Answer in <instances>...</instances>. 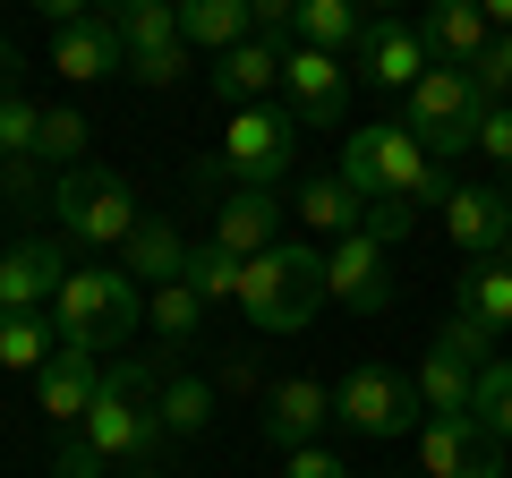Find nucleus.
<instances>
[{"instance_id":"1","label":"nucleus","mask_w":512,"mask_h":478,"mask_svg":"<svg viewBox=\"0 0 512 478\" xmlns=\"http://www.w3.org/2000/svg\"><path fill=\"white\" fill-rule=\"evenodd\" d=\"M333 180L350 188L359 205H436L444 214V197H453V180H444V163L419 146L410 129H393V120H367V129H350L342 137V163H333Z\"/></svg>"},{"instance_id":"2","label":"nucleus","mask_w":512,"mask_h":478,"mask_svg":"<svg viewBox=\"0 0 512 478\" xmlns=\"http://www.w3.org/2000/svg\"><path fill=\"white\" fill-rule=\"evenodd\" d=\"M325 308V248H308V239H282V248H265V257H248V274H239V316H248L256 333H308V316Z\"/></svg>"},{"instance_id":"3","label":"nucleus","mask_w":512,"mask_h":478,"mask_svg":"<svg viewBox=\"0 0 512 478\" xmlns=\"http://www.w3.org/2000/svg\"><path fill=\"white\" fill-rule=\"evenodd\" d=\"M77 436H86L111 470H154V453H163V410H154L146 359L103 368V393H94V410H86V427H77Z\"/></svg>"},{"instance_id":"4","label":"nucleus","mask_w":512,"mask_h":478,"mask_svg":"<svg viewBox=\"0 0 512 478\" xmlns=\"http://www.w3.org/2000/svg\"><path fill=\"white\" fill-rule=\"evenodd\" d=\"M52 325H60V342H77V350L103 359L111 342H128V333L146 325V291H137L120 265H69V282H60V299H52Z\"/></svg>"},{"instance_id":"5","label":"nucleus","mask_w":512,"mask_h":478,"mask_svg":"<svg viewBox=\"0 0 512 478\" xmlns=\"http://www.w3.org/2000/svg\"><path fill=\"white\" fill-rule=\"evenodd\" d=\"M52 222L60 239H77V248H128V231H137V188L120 180V171L86 163V171H60L52 180Z\"/></svg>"},{"instance_id":"6","label":"nucleus","mask_w":512,"mask_h":478,"mask_svg":"<svg viewBox=\"0 0 512 478\" xmlns=\"http://www.w3.org/2000/svg\"><path fill=\"white\" fill-rule=\"evenodd\" d=\"M299 120L282 103H248V111H222V171H231V188H265V197H282V180H291V154H299Z\"/></svg>"},{"instance_id":"7","label":"nucleus","mask_w":512,"mask_h":478,"mask_svg":"<svg viewBox=\"0 0 512 478\" xmlns=\"http://www.w3.org/2000/svg\"><path fill=\"white\" fill-rule=\"evenodd\" d=\"M478 120H487V86H478L470 69H427L419 86H410V137H419L436 163L470 146Z\"/></svg>"},{"instance_id":"8","label":"nucleus","mask_w":512,"mask_h":478,"mask_svg":"<svg viewBox=\"0 0 512 478\" xmlns=\"http://www.w3.org/2000/svg\"><path fill=\"white\" fill-rule=\"evenodd\" d=\"M333 427H350V436H367V444L419 436V385L393 376V368H350L342 385H333Z\"/></svg>"},{"instance_id":"9","label":"nucleus","mask_w":512,"mask_h":478,"mask_svg":"<svg viewBox=\"0 0 512 478\" xmlns=\"http://www.w3.org/2000/svg\"><path fill=\"white\" fill-rule=\"evenodd\" d=\"M111 35H120L137 86L163 94V86L188 77V43H180V9H171V0H120V9H111Z\"/></svg>"},{"instance_id":"10","label":"nucleus","mask_w":512,"mask_h":478,"mask_svg":"<svg viewBox=\"0 0 512 478\" xmlns=\"http://www.w3.org/2000/svg\"><path fill=\"white\" fill-rule=\"evenodd\" d=\"M350 77H359L350 60L291 43L282 52V111H291L299 129H350Z\"/></svg>"},{"instance_id":"11","label":"nucleus","mask_w":512,"mask_h":478,"mask_svg":"<svg viewBox=\"0 0 512 478\" xmlns=\"http://www.w3.org/2000/svg\"><path fill=\"white\" fill-rule=\"evenodd\" d=\"M325 299H333V308H350V316H384V308H393L384 239H367V231L333 239V248H325Z\"/></svg>"},{"instance_id":"12","label":"nucleus","mask_w":512,"mask_h":478,"mask_svg":"<svg viewBox=\"0 0 512 478\" xmlns=\"http://www.w3.org/2000/svg\"><path fill=\"white\" fill-rule=\"evenodd\" d=\"M444 239L470 265H512V205L504 188H453L444 197Z\"/></svg>"},{"instance_id":"13","label":"nucleus","mask_w":512,"mask_h":478,"mask_svg":"<svg viewBox=\"0 0 512 478\" xmlns=\"http://www.w3.org/2000/svg\"><path fill=\"white\" fill-rule=\"evenodd\" d=\"M60 282H69V248H60V239H18V248H0V316L52 308Z\"/></svg>"},{"instance_id":"14","label":"nucleus","mask_w":512,"mask_h":478,"mask_svg":"<svg viewBox=\"0 0 512 478\" xmlns=\"http://www.w3.org/2000/svg\"><path fill=\"white\" fill-rule=\"evenodd\" d=\"M427 69H436V60H427V43H419V26H410V18H367V35H359V77H376L384 94H410Z\"/></svg>"},{"instance_id":"15","label":"nucleus","mask_w":512,"mask_h":478,"mask_svg":"<svg viewBox=\"0 0 512 478\" xmlns=\"http://www.w3.org/2000/svg\"><path fill=\"white\" fill-rule=\"evenodd\" d=\"M52 77H69V86L128 77V52H120V35H111V9H86L77 26H60V43H52Z\"/></svg>"},{"instance_id":"16","label":"nucleus","mask_w":512,"mask_h":478,"mask_svg":"<svg viewBox=\"0 0 512 478\" xmlns=\"http://www.w3.org/2000/svg\"><path fill=\"white\" fill-rule=\"evenodd\" d=\"M214 248L222 257H265V248H282V197H265V188H231V197L214 205Z\"/></svg>"},{"instance_id":"17","label":"nucleus","mask_w":512,"mask_h":478,"mask_svg":"<svg viewBox=\"0 0 512 478\" xmlns=\"http://www.w3.org/2000/svg\"><path fill=\"white\" fill-rule=\"evenodd\" d=\"M94 393H103V359L77 350V342H60V359L35 376V410H43V419H60V427H86Z\"/></svg>"},{"instance_id":"18","label":"nucleus","mask_w":512,"mask_h":478,"mask_svg":"<svg viewBox=\"0 0 512 478\" xmlns=\"http://www.w3.org/2000/svg\"><path fill=\"white\" fill-rule=\"evenodd\" d=\"M325 427H333V385H316V376H291V385H274V410H265V444H282V453H308Z\"/></svg>"},{"instance_id":"19","label":"nucleus","mask_w":512,"mask_h":478,"mask_svg":"<svg viewBox=\"0 0 512 478\" xmlns=\"http://www.w3.org/2000/svg\"><path fill=\"white\" fill-rule=\"evenodd\" d=\"M419 43H427L436 69H478L487 43H495V26H487V9H470V0H444V9H427Z\"/></svg>"},{"instance_id":"20","label":"nucleus","mask_w":512,"mask_h":478,"mask_svg":"<svg viewBox=\"0 0 512 478\" xmlns=\"http://www.w3.org/2000/svg\"><path fill=\"white\" fill-rule=\"evenodd\" d=\"M487 453H504V444H495L478 419H427L419 427V470L427 478H470Z\"/></svg>"},{"instance_id":"21","label":"nucleus","mask_w":512,"mask_h":478,"mask_svg":"<svg viewBox=\"0 0 512 478\" xmlns=\"http://www.w3.org/2000/svg\"><path fill=\"white\" fill-rule=\"evenodd\" d=\"M214 94H222L231 111H248V103H274V94H282V52L248 35L239 52H222V60H214Z\"/></svg>"},{"instance_id":"22","label":"nucleus","mask_w":512,"mask_h":478,"mask_svg":"<svg viewBox=\"0 0 512 478\" xmlns=\"http://www.w3.org/2000/svg\"><path fill=\"white\" fill-rule=\"evenodd\" d=\"M120 274L137 282V291H163V282H188V239L171 231V222H137L120 248Z\"/></svg>"},{"instance_id":"23","label":"nucleus","mask_w":512,"mask_h":478,"mask_svg":"<svg viewBox=\"0 0 512 478\" xmlns=\"http://www.w3.org/2000/svg\"><path fill=\"white\" fill-rule=\"evenodd\" d=\"M410 385H419L427 419H470V402H478V368H470V359H453L444 342H427V359H419Z\"/></svg>"},{"instance_id":"24","label":"nucleus","mask_w":512,"mask_h":478,"mask_svg":"<svg viewBox=\"0 0 512 478\" xmlns=\"http://www.w3.org/2000/svg\"><path fill=\"white\" fill-rule=\"evenodd\" d=\"M453 316H470L478 333H512V265H470L453 282Z\"/></svg>"},{"instance_id":"25","label":"nucleus","mask_w":512,"mask_h":478,"mask_svg":"<svg viewBox=\"0 0 512 478\" xmlns=\"http://www.w3.org/2000/svg\"><path fill=\"white\" fill-rule=\"evenodd\" d=\"M256 26H248V0H180V43H197V52H239Z\"/></svg>"},{"instance_id":"26","label":"nucleus","mask_w":512,"mask_h":478,"mask_svg":"<svg viewBox=\"0 0 512 478\" xmlns=\"http://www.w3.org/2000/svg\"><path fill=\"white\" fill-rule=\"evenodd\" d=\"M291 214L308 222V231H333V239H350V231H367V205L350 197V188L333 180V171H325V180H299V197H291Z\"/></svg>"},{"instance_id":"27","label":"nucleus","mask_w":512,"mask_h":478,"mask_svg":"<svg viewBox=\"0 0 512 478\" xmlns=\"http://www.w3.org/2000/svg\"><path fill=\"white\" fill-rule=\"evenodd\" d=\"M60 359V325H43V316H0V368L9 376H43Z\"/></svg>"},{"instance_id":"28","label":"nucleus","mask_w":512,"mask_h":478,"mask_svg":"<svg viewBox=\"0 0 512 478\" xmlns=\"http://www.w3.org/2000/svg\"><path fill=\"white\" fill-rule=\"evenodd\" d=\"M359 35H367V18L350 9V0H299V43L308 52H359Z\"/></svg>"},{"instance_id":"29","label":"nucleus","mask_w":512,"mask_h":478,"mask_svg":"<svg viewBox=\"0 0 512 478\" xmlns=\"http://www.w3.org/2000/svg\"><path fill=\"white\" fill-rule=\"evenodd\" d=\"M214 402H222V393L205 385V376H171V385L154 393V410H163V436H205V427H214Z\"/></svg>"},{"instance_id":"30","label":"nucleus","mask_w":512,"mask_h":478,"mask_svg":"<svg viewBox=\"0 0 512 478\" xmlns=\"http://www.w3.org/2000/svg\"><path fill=\"white\" fill-rule=\"evenodd\" d=\"M146 325L163 333V350H180V342H197V325H205V299L188 291V282H163V291H146Z\"/></svg>"},{"instance_id":"31","label":"nucleus","mask_w":512,"mask_h":478,"mask_svg":"<svg viewBox=\"0 0 512 478\" xmlns=\"http://www.w3.org/2000/svg\"><path fill=\"white\" fill-rule=\"evenodd\" d=\"M239 274H248V265H239V257H222L214 239H205V248H188V291H197L205 308H222V299L239 308Z\"/></svg>"},{"instance_id":"32","label":"nucleus","mask_w":512,"mask_h":478,"mask_svg":"<svg viewBox=\"0 0 512 478\" xmlns=\"http://www.w3.org/2000/svg\"><path fill=\"white\" fill-rule=\"evenodd\" d=\"M470 419L487 427L495 444H512V359H487V368H478V402H470Z\"/></svg>"},{"instance_id":"33","label":"nucleus","mask_w":512,"mask_h":478,"mask_svg":"<svg viewBox=\"0 0 512 478\" xmlns=\"http://www.w3.org/2000/svg\"><path fill=\"white\" fill-rule=\"evenodd\" d=\"M86 111H43V146L35 163H60V171H86Z\"/></svg>"},{"instance_id":"34","label":"nucleus","mask_w":512,"mask_h":478,"mask_svg":"<svg viewBox=\"0 0 512 478\" xmlns=\"http://www.w3.org/2000/svg\"><path fill=\"white\" fill-rule=\"evenodd\" d=\"M35 146H43V103L9 94L0 103V163H35Z\"/></svg>"},{"instance_id":"35","label":"nucleus","mask_w":512,"mask_h":478,"mask_svg":"<svg viewBox=\"0 0 512 478\" xmlns=\"http://www.w3.org/2000/svg\"><path fill=\"white\" fill-rule=\"evenodd\" d=\"M478 154H487L495 171H512V103H487V120H478V137H470Z\"/></svg>"},{"instance_id":"36","label":"nucleus","mask_w":512,"mask_h":478,"mask_svg":"<svg viewBox=\"0 0 512 478\" xmlns=\"http://www.w3.org/2000/svg\"><path fill=\"white\" fill-rule=\"evenodd\" d=\"M436 342L453 350V359H470V368H487V359H495V333H478L470 316H444V333H436Z\"/></svg>"},{"instance_id":"37","label":"nucleus","mask_w":512,"mask_h":478,"mask_svg":"<svg viewBox=\"0 0 512 478\" xmlns=\"http://www.w3.org/2000/svg\"><path fill=\"white\" fill-rule=\"evenodd\" d=\"M52 478H111V461L94 453L86 436H60V453H52Z\"/></svg>"},{"instance_id":"38","label":"nucleus","mask_w":512,"mask_h":478,"mask_svg":"<svg viewBox=\"0 0 512 478\" xmlns=\"http://www.w3.org/2000/svg\"><path fill=\"white\" fill-rule=\"evenodd\" d=\"M470 77L487 86V103H504V94H512V35H495V43H487V60H478Z\"/></svg>"},{"instance_id":"39","label":"nucleus","mask_w":512,"mask_h":478,"mask_svg":"<svg viewBox=\"0 0 512 478\" xmlns=\"http://www.w3.org/2000/svg\"><path fill=\"white\" fill-rule=\"evenodd\" d=\"M282 478H359V470H350L342 453H325V444H308V453H291V470H282Z\"/></svg>"},{"instance_id":"40","label":"nucleus","mask_w":512,"mask_h":478,"mask_svg":"<svg viewBox=\"0 0 512 478\" xmlns=\"http://www.w3.org/2000/svg\"><path fill=\"white\" fill-rule=\"evenodd\" d=\"M419 231V214H410V205H367V239H384V248H393V239H410Z\"/></svg>"},{"instance_id":"41","label":"nucleus","mask_w":512,"mask_h":478,"mask_svg":"<svg viewBox=\"0 0 512 478\" xmlns=\"http://www.w3.org/2000/svg\"><path fill=\"white\" fill-rule=\"evenodd\" d=\"M0 188H9V197H35L43 171H35V163H0ZM43 197H52V188H43Z\"/></svg>"},{"instance_id":"42","label":"nucleus","mask_w":512,"mask_h":478,"mask_svg":"<svg viewBox=\"0 0 512 478\" xmlns=\"http://www.w3.org/2000/svg\"><path fill=\"white\" fill-rule=\"evenodd\" d=\"M18 94V52H9V35H0V103Z\"/></svg>"},{"instance_id":"43","label":"nucleus","mask_w":512,"mask_h":478,"mask_svg":"<svg viewBox=\"0 0 512 478\" xmlns=\"http://www.w3.org/2000/svg\"><path fill=\"white\" fill-rule=\"evenodd\" d=\"M111 478H154V470H111Z\"/></svg>"},{"instance_id":"44","label":"nucleus","mask_w":512,"mask_h":478,"mask_svg":"<svg viewBox=\"0 0 512 478\" xmlns=\"http://www.w3.org/2000/svg\"><path fill=\"white\" fill-rule=\"evenodd\" d=\"M504 205H512V171H504Z\"/></svg>"},{"instance_id":"45","label":"nucleus","mask_w":512,"mask_h":478,"mask_svg":"<svg viewBox=\"0 0 512 478\" xmlns=\"http://www.w3.org/2000/svg\"><path fill=\"white\" fill-rule=\"evenodd\" d=\"M359 478H376V470H359Z\"/></svg>"}]
</instances>
